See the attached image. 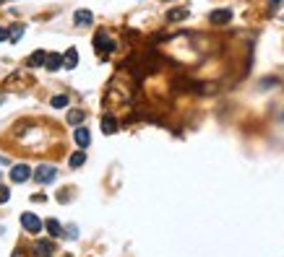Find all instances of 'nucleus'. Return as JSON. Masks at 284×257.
I'll list each match as a JSON object with an SVG mask.
<instances>
[{
    "label": "nucleus",
    "instance_id": "obj_1",
    "mask_svg": "<svg viewBox=\"0 0 284 257\" xmlns=\"http://www.w3.org/2000/svg\"><path fill=\"white\" fill-rule=\"evenodd\" d=\"M94 50H97L99 57L110 55V52L115 50V39H110L107 32H97V37H94Z\"/></svg>",
    "mask_w": 284,
    "mask_h": 257
},
{
    "label": "nucleus",
    "instance_id": "obj_2",
    "mask_svg": "<svg viewBox=\"0 0 284 257\" xmlns=\"http://www.w3.org/2000/svg\"><path fill=\"white\" fill-rule=\"evenodd\" d=\"M55 166L52 164H39L37 166V172H34V179H37V182L39 185H47V182H52V179H55Z\"/></svg>",
    "mask_w": 284,
    "mask_h": 257
},
{
    "label": "nucleus",
    "instance_id": "obj_3",
    "mask_svg": "<svg viewBox=\"0 0 284 257\" xmlns=\"http://www.w3.org/2000/svg\"><path fill=\"white\" fill-rule=\"evenodd\" d=\"M34 257H52L55 254V241L50 239H37L34 241V247H32Z\"/></svg>",
    "mask_w": 284,
    "mask_h": 257
},
{
    "label": "nucleus",
    "instance_id": "obj_4",
    "mask_svg": "<svg viewBox=\"0 0 284 257\" xmlns=\"http://www.w3.org/2000/svg\"><path fill=\"white\" fill-rule=\"evenodd\" d=\"M21 226L29 231V234H39V229H42V221L34 216V213H21Z\"/></svg>",
    "mask_w": 284,
    "mask_h": 257
},
{
    "label": "nucleus",
    "instance_id": "obj_5",
    "mask_svg": "<svg viewBox=\"0 0 284 257\" xmlns=\"http://www.w3.org/2000/svg\"><path fill=\"white\" fill-rule=\"evenodd\" d=\"M230 19H232V11H230V8H219V11H211V13H208V21L217 24V26L230 24Z\"/></svg>",
    "mask_w": 284,
    "mask_h": 257
},
{
    "label": "nucleus",
    "instance_id": "obj_6",
    "mask_svg": "<svg viewBox=\"0 0 284 257\" xmlns=\"http://www.w3.org/2000/svg\"><path fill=\"white\" fill-rule=\"evenodd\" d=\"M29 177H32V169H29L26 164H16L11 169V179H13V182H26Z\"/></svg>",
    "mask_w": 284,
    "mask_h": 257
},
{
    "label": "nucleus",
    "instance_id": "obj_7",
    "mask_svg": "<svg viewBox=\"0 0 284 257\" xmlns=\"http://www.w3.org/2000/svg\"><path fill=\"white\" fill-rule=\"evenodd\" d=\"M73 141H76L79 148H86L89 143H92V133H89L86 127H76V133H73Z\"/></svg>",
    "mask_w": 284,
    "mask_h": 257
},
{
    "label": "nucleus",
    "instance_id": "obj_8",
    "mask_svg": "<svg viewBox=\"0 0 284 257\" xmlns=\"http://www.w3.org/2000/svg\"><path fill=\"white\" fill-rule=\"evenodd\" d=\"M47 55H50V52L37 50V52H32V55H29L26 65H29V68H39V65H44V63H47Z\"/></svg>",
    "mask_w": 284,
    "mask_h": 257
},
{
    "label": "nucleus",
    "instance_id": "obj_9",
    "mask_svg": "<svg viewBox=\"0 0 284 257\" xmlns=\"http://www.w3.org/2000/svg\"><path fill=\"white\" fill-rule=\"evenodd\" d=\"M73 21H76V26H89V24H92L94 21V16H92V11H76V13H73Z\"/></svg>",
    "mask_w": 284,
    "mask_h": 257
},
{
    "label": "nucleus",
    "instance_id": "obj_10",
    "mask_svg": "<svg viewBox=\"0 0 284 257\" xmlns=\"http://www.w3.org/2000/svg\"><path fill=\"white\" fill-rule=\"evenodd\" d=\"M63 65H65L68 70H73V68L79 65V50H76V47H70V50L63 55Z\"/></svg>",
    "mask_w": 284,
    "mask_h": 257
},
{
    "label": "nucleus",
    "instance_id": "obj_11",
    "mask_svg": "<svg viewBox=\"0 0 284 257\" xmlns=\"http://www.w3.org/2000/svg\"><path fill=\"white\" fill-rule=\"evenodd\" d=\"M102 133H104V135L117 133V119L110 117V114H104V117H102Z\"/></svg>",
    "mask_w": 284,
    "mask_h": 257
},
{
    "label": "nucleus",
    "instance_id": "obj_12",
    "mask_svg": "<svg viewBox=\"0 0 284 257\" xmlns=\"http://www.w3.org/2000/svg\"><path fill=\"white\" fill-rule=\"evenodd\" d=\"M44 65H47V70H60V68H63V55L50 52V55H47V63H44Z\"/></svg>",
    "mask_w": 284,
    "mask_h": 257
},
{
    "label": "nucleus",
    "instance_id": "obj_13",
    "mask_svg": "<svg viewBox=\"0 0 284 257\" xmlns=\"http://www.w3.org/2000/svg\"><path fill=\"white\" fill-rule=\"evenodd\" d=\"M183 19H188V8H172V11L167 13V21H172V24L183 21Z\"/></svg>",
    "mask_w": 284,
    "mask_h": 257
},
{
    "label": "nucleus",
    "instance_id": "obj_14",
    "mask_svg": "<svg viewBox=\"0 0 284 257\" xmlns=\"http://www.w3.org/2000/svg\"><path fill=\"white\" fill-rule=\"evenodd\" d=\"M21 37H24V26H21V24H13V26L8 29V42H13V44H16Z\"/></svg>",
    "mask_w": 284,
    "mask_h": 257
},
{
    "label": "nucleus",
    "instance_id": "obj_15",
    "mask_svg": "<svg viewBox=\"0 0 284 257\" xmlns=\"http://www.w3.org/2000/svg\"><path fill=\"white\" fill-rule=\"evenodd\" d=\"M84 161H86V154H84V151H76V154H70V159H68V164L73 166V169L84 166Z\"/></svg>",
    "mask_w": 284,
    "mask_h": 257
},
{
    "label": "nucleus",
    "instance_id": "obj_16",
    "mask_svg": "<svg viewBox=\"0 0 284 257\" xmlns=\"http://www.w3.org/2000/svg\"><path fill=\"white\" fill-rule=\"evenodd\" d=\"M84 117H86V114H84L81 109H70V112H68V122H70V125H76V127H79V125L84 122Z\"/></svg>",
    "mask_w": 284,
    "mask_h": 257
},
{
    "label": "nucleus",
    "instance_id": "obj_17",
    "mask_svg": "<svg viewBox=\"0 0 284 257\" xmlns=\"http://www.w3.org/2000/svg\"><path fill=\"white\" fill-rule=\"evenodd\" d=\"M44 226H47V231H50V236H60V234H63V229H60V223H57L55 218H47V221H44Z\"/></svg>",
    "mask_w": 284,
    "mask_h": 257
},
{
    "label": "nucleus",
    "instance_id": "obj_18",
    "mask_svg": "<svg viewBox=\"0 0 284 257\" xmlns=\"http://www.w3.org/2000/svg\"><path fill=\"white\" fill-rule=\"evenodd\" d=\"M50 104H52V107H55V109H63V107H65V104H68V96H63V94H57V96H52V101H50Z\"/></svg>",
    "mask_w": 284,
    "mask_h": 257
},
{
    "label": "nucleus",
    "instance_id": "obj_19",
    "mask_svg": "<svg viewBox=\"0 0 284 257\" xmlns=\"http://www.w3.org/2000/svg\"><path fill=\"white\" fill-rule=\"evenodd\" d=\"M8 198H11V190H8L6 185H0V205L8 203Z\"/></svg>",
    "mask_w": 284,
    "mask_h": 257
},
{
    "label": "nucleus",
    "instance_id": "obj_20",
    "mask_svg": "<svg viewBox=\"0 0 284 257\" xmlns=\"http://www.w3.org/2000/svg\"><path fill=\"white\" fill-rule=\"evenodd\" d=\"M263 88H268V86H276V78H263V83H261Z\"/></svg>",
    "mask_w": 284,
    "mask_h": 257
},
{
    "label": "nucleus",
    "instance_id": "obj_21",
    "mask_svg": "<svg viewBox=\"0 0 284 257\" xmlns=\"http://www.w3.org/2000/svg\"><path fill=\"white\" fill-rule=\"evenodd\" d=\"M79 236V229H76V226H70V229H68V239H76Z\"/></svg>",
    "mask_w": 284,
    "mask_h": 257
},
{
    "label": "nucleus",
    "instance_id": "obj_22",
    "mask_svg": "<svg viewBox=\"0 0 284 257\" xmlns=\"http://www.w3.org/2000/svg\"><path fill=\"white\" fill-rule=\"evenodd\" d=\"M3 39H8V29L0 26V42H3Z\"/></svg>",
    "mask_w": 284,
    "mask_h": 257
},
{
    "label": "nucleus",
    "instance_id": "obj_23",
    "mask_svg": "<svg viewBox=\"0 0 284 257\" xmlns=\"http://www.w3.org/2000/svg\"><path fill=\"white\" fill-rule=\"evenodd\" d=\"M13 257H26V254H24L21 249H16V252H13Z\"/></svg>",
    "mask_w": 284,
    "mask_h": 257
},
{
    "label": "nucleus",
    "instance_id": "obj_24",
    "mask_svg": "<svg viewBox=\"0 0 284 257\" xmlns=\"http://www.w3.org/2000/svg\"><path fill=\"white\" fill-rule=\"evenodd\" d=\"M268 3H271V6L276 8V6H281V0H268Z\"/></svg>",
    "mask_w": 284,
    "mask_h": 257
},
{
    "label": "nucleus",
    "instance_id": "obj_25",
    "mask_svg": "<svg viewBox=\"0 0 284 257\" xmlns=\"http://www.w3.org/2000/svg\"><path fill=\"white\" fill-rule=\"evenodd\" d=\"M3 3H8V0H0V6H3Z\"/></svg>",
    "mask_w": 284,
    "mask_h": 257
},
{
    "label": "nucleus",
    "instance_id": "obj_26",
    "mask_svg": "<svg viewBox=\"0 0 284 257\" xmlns=\"http://www.w3.org/2000/svg\"><path fill=\"white\" fill-rule=\"evenodd\" d=\"M281 119H284V114H281Z\"/></svg>",
    "mask_w": 284,
    "mask_h": 257
},
{
    "label": "nucleus",
    "instance_id": "obj_27",
    "mask_svg": "<svg viewBox=\"0 0 284 257\" xmlns=\"http://www.w3.org/2000/svg\"><path fill=\"white\" fill-rule=\"evenodd\" d=\"M65 257H70V254H65Z\"/></svg>",
    "mask_w": 284,
    "mask_h": 257
}]
</instances>
